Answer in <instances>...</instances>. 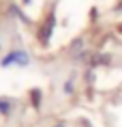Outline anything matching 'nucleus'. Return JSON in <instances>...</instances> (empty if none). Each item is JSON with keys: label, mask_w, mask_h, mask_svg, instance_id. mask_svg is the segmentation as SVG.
<instances>
[{"label": "nucleus", "mask_w": 122, "mask_h": 127, "mask_svg": "<svg viewBox=\"0 0 122 127\" xmlns=\"http://www.w3.org/2000/svg\"><path fill=\"white\" fill-rule=\"evenodd\" d=\"M58 127H64V125H58Z\"/></svg>", "instance_id": "1"}]
</instances>
